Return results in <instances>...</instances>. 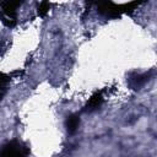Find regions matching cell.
<instances>
[{"label": "cell", "instance_id": "6", "mask_svg": "<svg viewBox=\"0 0 157 157\" xmlns=\"http://www.w3.org/2000/svg\"><path fill=\"white\" fill-rule=\"evenodd\" d=\"M145 81H146V78H145L144 76H141V75H134V76H131V77L129 78L130 86H131L132 88H135V90H137L140 86H142V85L145 83Z\"/></svg>", "mask_w": 157, "mask_h": 157}, {"label": "cell", "instance_id": "1", "mask_svg": "<svg viewBox=\"0 0 157 157\" xmlns=\"http://www.w3.org/2000/svg\"><path fill=\"white\" fill-rule=\"evenodd\" d=\"M137 6H139V2H136V1L129 2V4H124V5H115L114 2H110V1H104V2H98L97 4L98 12L102 13L103 16L112 17V18L119 17L123 12L130 13Z\"/></svg>", "mask_w": 157, "mask_h": 157}, {"label": "cell", "instance_id": "3", "mask_svg": "<svg viewBox=\"0 0 157 157\" xmlns=\"http://www.w3.org/2000/svg\"><path fill=\"white\" fill-rule=\"evenodd\" d=\"M28 148L20 141H10L0 150V157H27Z\"/></svg>", "mask_w": 157, "mask_h": 157}, {"label": "cell", "instance_id": "7", "mask_svg": "<svg viewBox=\"0 0 157 157\" xmlns=\"http://www.w3.org/2000/svg\"><path fill=\"white\" fill-rule=\"evenodd\" d=\"M9 77L4 74L0 72V99L5 96L6 91H7V85H9Z\"/></svg>", "mask_w": 157, "mask_h": 157}, {"label": "cell", "instance_id": "8", "mask_svg": "<svg viewBox=\"0 0 157 157\" xmlns=\"http://www.w3.org/2000/svg\"><path fill=\"white\" fill-rule=\"evenodd\" d=\"M49 9H50V4L47 2V1H42V2L38 5V15H39V16H45V15L48 13Z\"/></svg>", "mask_w": 157, "mask_h": 157}, {"label": "cell", "instance_id": "4", "mask_svg": "<svg viewBox=\"0 0 157 157\" xmlns=\"http://www.w3.org/2000/svg\"><path fill=\"white\" fill-rule=\"evenodd\" d=\"M102 103H103V97H102V94H101V93H94V94L90 98V101L87 102V104H86V107H85V110H86V112H93V110L98 109V108L102 105Z\"/></svg>", "mask_w": 157, "mask_h": 157}, {"label": "cell", "instance_id": "2", "mask_svg": "<svg viewBox=\"0 0 157 157\" xmlns=\"http://www.w3.org/2000/svg\"><path fill=\"white\" fill-rule=\"evenodd\" d=\"M21 1H4L0 4V18L7 27L16 25V9L21 6Z\"/></svg>", "mask_w": 157, "mask_h": 157}, {"label": "cell", "instance_id": "5", "mask_svg": "<svg viewBox=\"0 0 157 157\" xmlns=\"http://www.w3.org/2000/svg\"><path fill=\"white\" fill-rule=\"evenodd\" d=\"M78 125H80V118H78V115L71 114V115H69V117L66 118L65 126H66V129H67L69 132H71V134L75 132V131L77 130Z\"/></svg>", "mask_w": 157, "mask_h": 157}]
</instances>
